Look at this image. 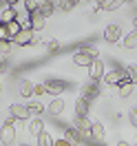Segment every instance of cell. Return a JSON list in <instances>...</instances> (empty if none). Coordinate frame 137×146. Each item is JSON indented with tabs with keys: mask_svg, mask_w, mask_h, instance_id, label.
<instances>
[{
	"mask_svg": "<svg viewBox=\"0 0 137 146\" xmlns=\"http://www.w3.org/2000/svg\"><path fill=\"white\" fill-rule=\"evenodd\" d=\"M0 142L5 146H11L16 142V117H7L0 128Z\"/></svg>",
	"mask_w": 137,
	"mask_h": 146,
	"instance_id": "6da1fadb",
	"label": "cell"
},
{
	"mask_svg": "<svg viewBox=\"0 0 137 146\" xmlns=\"http://www.w3.org/2000/svg\"><path fill=\"white\" fill-rule=\"evenodd\" d=\"M124 80H128L126 69H113V71L104 73V78H102V82L106 84V86H119Z\"/></svg>",
	"mask_w": 137,
	"mask_h": 146,
	"instance_id": "7a4b0ae2",
	"label": "cell"
},
{
	"mask_svg": "<svg viewBox=\"0 0 137 146\" xmlns=\"http://www.w3.org/2000/svg\"><path fill=\"white\" fill-rule=\"evenodd\" d=\"M44 89L49 95H53V98H60L66 89H69V82H64V80H46L44 82Z\"/></svg>",
	"mask_w": 137,
	"mask_h": 146,
	"instance_id": "3957f363",
	"label": "cell"
},
{
	"mask_svg": "<svg viewBox=\"0 0 137 146\" xmlns=\"http://www.w3.org/2000/svg\"><path fill=\"white\" fill-rule=\"evenodd\" d=\"M91 128H93V122L89 117H75V131L82 135L84 142H91Z\"/></svg>",
	"mask_w": 137,
	"mask_h": 146,
	"instance_id": "277c9868",
	"label": "cell"
},
{
	"mask_svg": "<svg viewBox=\"0 0 137 146\" xmlns=\"http://www.w3.org/2000/svg\"><path fill=\"white\" fill-rule=\"evenodd\" d=\"M31 42H33V29L29 27V20H27V25H22V31L16 36L13 44L16 46H27V44H31Z\"/></svg>",
	"mask_w": 137,
	"mask_h": 146,
	"instance_id": "5b68a950",
	"label": "cell"
},
{
	"mask_svg": "<svg viewBox=\"0 0 137 146\" xmlns=\"http://www.w3.org/2000/svg\"><path fill=\"white\" fill-rule=\"evenodd\" d=\"M80 98H84V100H95V98H100V84L97 82H86L82 86V95Z\"/></svg>",
	"mask_w": 137,
	"mask_h": 146,
	"instance_id": "8992f818",
	"label": "cell"
},
{
	"mask_svg": "<svg viewBox=\"0 0 137 146\" xmlns=\"http://www.w3.org/2000/svg\"><path fill=\"white\" fill-rule=\"evenodd\" d=\"M119 38H122V29H119V25H106V27H104V40H106V42L115 44Z\"/></svg>",
	"mask_w": 137,
	"mask_h": 146,
	"instance_id": "52a82bcc",
	"label": "cell"
},
{
	"mask_svg": "<svg viewBox=\"0 0 137 146\" xmlns=\"http://www.w3.org/2000/svg\"><path fill=\"white\" fill-rule=\"evenodd\" d=\"M89 75H91V82H97L104 78V62L102 60H93V64L89 66Z\"/></svg>",
	"mask_w": 137,
	"mask_h": 146,
	"instance_id": "ba28073f",
	"label": "cell"
},
{
	"mask_svg": "<svg viewBox=\"0 0 137 146\" xmlns=\"http://www.w3.org/2000/svg\"><path fill=\"white\" fill-rule=\"evenodd\" d=\"M91 139H93V142H97V144H104V139H106V128H104V124H100V122H93Z\"/></svg>",
	"mask_w": 137,
	"mask_h": 146,
	"instance_id": "9c48e42d",
	"label": "cell"
},
{
	"mask_svg": "<svg viewBox=\"0 0 137 146\" xmlns=\"http://www.w3.org/2000/svg\"><path fill=\"white\" fill-rule=\"evenodd\" d=\"M29 111V117H33V119H40V115L44 113V106H42V102H38V100H31L29 104H24Z\"/></svg>",
	"mask_w": 137,
	"mask_h": 146,
	"instance_id": "30bf717a",
	"label": "cell"
},
{
	"mask_svg": "<svg viewBox=\"0 0 137 146\" xmlns=\"http://www.w3.org/2000/svg\"><path fill=\"white\" fill-rule=\"evenodd\" d=\"M18 20V11L11 9L9 5L5 7V11H0V25H11V22H16Z\"/></svg>",
	"mask_w": 137,
	"mask_h": 146,
	"instance_id": "8fae6325",
	"label": "cell"
},
{
	"mask_svg": "<svg viewBox=\"0 0 137 146\" xmlns=\"http://www.w3.org/2000/svg\"><path fill=\"white\" fill-rule=\"evenodd\" d=\"M9 113H11V117H16V119H29V111L24 104H11Z\"/></svg>",
	"mask_w": 137,
	"mask_h": 146,
	"instance_id": "7c38bea8",
	"label": "cell"
},
{
	"mask_svg": "<svg viewBox=\"0 0 137 146\" xmlns=\"http://www.w3.org/2000/svg\"><path fill=\"white\" fill-rule=\"evenodd\" d=\"M89 109H91V102L80 98V100L75 102V117H86V115H89Z\"/></svg>",
	"mask_w": 137,
	"mask_h": 146,
	"instance_id": "4fadbf2b",
	"label": "cell"
},
{
	"mask_svg": "<svg viewBox=\"0 0 137 146\" xmlns=\"http://www.w3.org/2000/svg\"><path fill=\"white\" fill-rule=\"evenodd\" d=\"M29 27L33 29V31H42V29H44V18H42L38 11L29 13Z\"/></svg>",
	"mask_w": 137,
	"mask_h": 146,
	"instance_id": "5bb4252c",
	"label": "cell"
},
{
	"mask_svg": "<svg viewBox=\"0 0 137 146\" xmlns=\"http://www.w3.org/2000/svg\"><path fill=\"white\" fill-rule=\"evenodd\" d=\"M62 139H66V142H69L71 146H73V144H84L82 135H80L75 128H66V131H64V137H62Z\"/></svg>",
	"mask_w": 137,
	"mask_h": 146,
	"instance_id": "9a60e30c",
	"label": "cell"
},
{
	"mask_svg": "<svg viewBox=\"0 0 137 146\" xmlns=\"http://www.w3.org/2000/svg\"><path fill=\"white\" fill-rule=\"evenodd\" d=\"M53 9H55V2H51V0H44V2H40V7H38V13L42 16V18H51L53 16Z\"/></svg>",
	"mask_w": 137,
	"mask_h": 146,
	"instance_id": "2e32d148",
	"label": "cell"
},
{
	"mask_svg": "<svg viewBox=\"0 0 137 146\" xmlns=\"http://www.w3.org/2000/svg\"><path fill=\"white\" fill-rule=\"evenodd\" d=\"M27 131L31 133V135L40 137L42 133H44V122H42V119H31V122L27 124Z\"/></svg>",
	"mask_w": 137,
	"mask_h": 146,
	"instance_id": "e0dca14e",
	"label": "cell"
},
{
	"mask_svg": "<svg viewBox=\"0 0 137 146\" xmlns=\"http://www.w3.org/2000/svg\"><path fill=\"white\" fill-rule=\"evenodd\" d=\"M64 106H66V104H64V100L55 98V100H51V104L46 106V111H49L51 115H62V113H64Z\"/></svg>",
	"mask_w": 137,
	"mask_h": 146,
	"instance_id": "ac0fdd59",
	"label": "cell"
},
{
	"mask_svg": "<svg viewBox=\"0 0 137 146\" xmlns=\"http://www.w3.org/2000/svg\"><path fill=\"white\" fill-rule=\"evenodd\" d=\"M133 91H135V84L130 82V80H124V82L119 84V98H122V100L130 98V95H133Z\"/></svg>",
	"mask_w": 137,
	"mask_h": 146,
	"instance_id": "d6986e66",
	"label": "cell"
},
{
	"mask_svg": "<svg viewBox=\"0 0 137 146\" xmlns=\"http://www.w3.org/2000/svg\"><path fill=\"white\" fill-rule=\"evenodd\" d=\"M122 2L119 0H102V2H95V9H104V11H113V9H119Z\"/></svg>",
	"mask_w": 137,
	"mask_h": 146,
	"instance_id": "ffe728a7",
	"label": "cell"
},
{
	"mask_svg": "<svg viewBox=\"0 0 137 146\" xmlns=\"http://www.w3.org/2000/svg\"><path fill=\"white\" fill-rule=\"evenodd\" d=\"M73 64H77V66H91L93 58H89V55L82 53V51H77V53H73Z\"/></svg>",
	"mask_w": 137,
	"mask_h": 146,
	"instance_id": "44dd1931",
	"label": "cell"
},
{
	"mask_svg": "<svg viewBox=\"0 0 137 146\" xmlns=\"http://www.w3.org/2000/svg\"><path fill=\"white\" fill-rule=\"evenodd\" d=\"M18 93L22 95V98H33V82H29V80H22V82H20Z\"/></svg>",
	"mask_w": 137,
	"mask_h": 146,
	"instance_id": "7402d4cb",
	"label": "cell"
},
{
	"mask_svg": "<svg viewBox=\"0 0 137 146\" xmlns=\"http://www.w3.org/2000/svg\"><path fill=\"white\" fill-rule=\"evenodd\" d=\"M20 31H22V22H20V20H16V22L7 25V33H9V40H11V42L16 40V36H18Z\"/></svg>",
	"mask_w": 137,
	"mask_h": 146,
	"instance_id": "603a6c76",
	"label": "cell"
},
{
	"mask_svg": "<svg viewBox=\"0 0 137 146\" xmlns=\"http://www.w3.org/2000/svg\"><path fill=\"white\" fill-rule=\"evenodd\" d=\"M124 46L126 49H135L137 46V29H133V31H128L126 38H124Z\"/></svg>",
	"mask_w": 137,
	"mask_h": 146,
	"instance_id": "cb8c5ba5",
	"label": "cell"
},
{
	"mask_svg": "<svg viewBox=\"0 0 137 146\" xmlns=\"http://www.w3.org/2000/svg\"><path fill=\"white\" fill-rule=\"evenodd\" d=\"M82 53H86L89 58H93V60H97V55H100V49L95 44H84L82 46Z\"/></svg>",
	"mask_w": 137,
	"mask_h": 146,
	"instance_id": "d4e9b609",
	"label": "cell"
},
{
	"mask_svg": "<svg viewBox=\"0 0 137 146\" xmlns=\"http://www.w3.org/2000/svg\"><path fill=\"white\" fill-rule=\"evenodd\" d=\"M53 142H55V139L49 135L46 131H44V133H42L40 137H38V146H53Z\"/></svg>",
	"mask_w": 137,
	"mask_h": 146,
	"instance_id": "484cf974",
	"label": "cell"
},
{
	"mask_svg": "<svg viewBox=\"0 0 137 146\" xmlns=\"http://www.w3.org/2000/svg\"><path fill=\"white\" fill-rule=\"evenodd\" d=\"M75 5H77L75 0H62V2H58L55 7H60L62 11H66V13H69V11H73V9H75Z\"/></svg>",
	"mask_w": 137,
	"mask_h": 146,
	"instance_id": "4316f807",
	"label": "cell"
},
{
	"mask_svg": "<svg viewBox=\"0 0 137 146\" xmlns=\"http://www.w3.org/2000/svg\"><path fill=\"white\" fill-rule=\"evenodd\" d=\"M44 46H46V51H51V53H58V51L62 49V44H60L58 40H46Z\"/></svg>",
	"mask_w": 137,
	"mask_h": 146,
	"instance_id": "83f0119b",
	"label": "cell"
},
{
	"mask_svg": "<svg viewBox=\"0 0 137 146\" xmlns=\"http://www.w3.org/2000/svg\"><path fill=\"white\" fill-rule=\"evenodd\" d=\"M22 7L29 11V13H33V11H38V7H40V2L38 0H24L22 2Z\"/></svg>",
	"mask_w": 137,
	"mask_h": 146,
	"instance_id": "f1b7e54d",
	"label": "cell"
},
{
	"mask_svg": "<svg viewBox=\"0 0 137 146\" xmlns=\"http://www.w3.org/2000/svg\"><path fill=\"white\" fill-rule=\"evenodd\" d=\"M11 44L13 42H7V40H0V55H7L11 51Z\"/></svg>",
	"mask_w": 137,
	"mask_h": 146,
	"instance_id": "f546056e",
	"label": "cell"
},
{
	"mask_svg": "<svg viewBox=\"0 0 137 146\" xmlns=\"http://www.w3.org/2000/svg\"><path fill=\"white\" fill-rule=\"evenodd\" d=\"M126 73H128V80H130L133 84H137V66H128Z\"/></svg>",
	"mask_w": 137,
	"mask_h": 146,
	"instance_id": "4dcf8cb0",
	"label": "cell"
},
{
	"mask_svg": "<svg viewBox=\"0 0 137 146\" xmlns=\"http://www.w3.org/2000/svg\"><path fill=\"white\" fill-rule=\"evenodd\" d=\"M46 89H44V82L42 84H33V95H44Z\"/></svg>",
	"mask_w": 137,
	"mask_h": 146,
	"instance_id": "1f68e13d",
	"label": "cell"
},
{
	"mask_svg": "<svg viewBox=\"0 0 137 146\" xmlns=\"http://www.w3.org/2000/svg\"><path fill=\"white\" fill-rule=\"evenodd\" d=\"M128 122H130V126L137 128V109H133L130 113H128Z\"/></svg>",
	"mask_w": 137,
	"mask_h": 146,
	"instance_id": "d6a6232c",
	"label": "cell"
},
{
	"mask_svg": "<svg viewBox=\"0 0 137 146\" xmlns=\"http://www.w3.org/2000/svg\"><path fill=\"white\" fill-rule=\"evenodd\" d=\"M0 40H7V42H11V40H9V33H7V25H0Z\"/></svg>",
	"mask_w": 137,
	"mask_h": 146,
	"instance_id": "836d02e7",
	"label": "cell"
},
{
	"mask_svg": "<svg viewBox=\"0 0 137 146\" xmlns=\"http://www.w3.org/2000/svg\"><path fill=\"white\" fill-rule=\"evenodd\" d=\"M7 71V60H5V55H0V73Z\"/></svg>",
	"mask_w": 137,
	"mask_h": 146,
	"instance_id": "e575fe53",
	"label": "cell"
},
{
	"mask_svg": "<svg viewBox=\"0 0 137 146\" xmlns=\"http://www.w3.org/2000/svg\"><path fill=\"white\" fill-rule=\"evenodd\" d=\"M53 146H71V144H69L66 139H55V142H53Z\"/></svg>",
	"mask_w": 137,
	"mask_h": 146,
	"instance_id": "d590c367",
	"label": "cell"
},
{
	"mask_svg": "<svg viewBox=\"0 0 137 146\" xmlns=\"http://www.w3.org/2000/svg\"><path fill=\"white\" fill-rule=\"evenodd\" d=\"M117 146H130V144H128V142H119Z\"/></svg>",
	"mask_w": 137,
	"mask_h": 146,
	"instance_id": "8d00e7d4",
	"label": "cell"
},
{
	"mask_svg": "<svg viewBox=\"0 0 137 146\" xmlns=\"http://www.w3.org/2000/svg\"><path fill=\"white\" fill-rule=\"evenodd\" d=\"M133 27H135V29H137V16H135V20H133Z\"/></svg>",
	"mask_w": 137,
	"mask_h": 146,
	"instance_id": "74e56055",
	"label": "cell"
},
{
	"mask_svg": "<svg viewBox=\"0 0 137 146\" xmlns=\"http://www.w3.org/2000/svg\"><path fill=\"white\" fill-rule=\"evenodd\" d=\"M18 146H29V144H18Z\"/></svg>",
	"mask_w": 137,
	"mask_h": 146,
	"instance_id": "f35d334b",
	"label": "cell"
},
{
	"mask_svg": "<svg viewBox=\"0 0 137 146\" xmlns=\"http://www.w3.org/2000/svg\"><path fill=\"white\" fill-rule=\"evenodd\" d=\"M0 93H2V84H0Z\"/></svg>",
	"mask_w": 137,
	"mask_h": 146,
	"instance_id": "ab89813d",
	"label": "cell"
},
{
	"mask_svg": "<svg viewBox=\"0 0 137 146\" xmlns=\"http://www.w3.org/2000/svg\"><path fill=\"white\" fill-rule=\"evenodd\" d=\"M0 7H2V5H0Z\"/></svg>",
	"mask_w": 137,
	"mask_h": 146,
	"instance_id": "60d3db41",
	"label": "cell"
},
{
	"mask_svg": "<svg viewBox=\"0 0 137 146\" xmlns=\"http://www.w3.org/2000/svg\"><path fill=\"white\" fill-rule=\"evenodd\" d=\"M135 146H137V144H135Z\"/></svg>",
	"mask_w": 137,
	"mask_h": 146,
	"instance_id": "b9f144b4",
	"label": "cell"
}]
</instances>
